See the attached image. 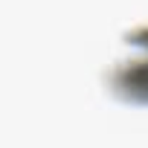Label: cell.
<instances>
[{"label": "cell", "instance_id": "6da1fadb", "mask_svg": "<svg viewBox=\"0 0 148 148\" xmlns=\"http://www.w3.org/2000/svg\"><path fill=\"white\" fill-rule=\"evenodd\" d=\"M131 41L139 44V47H148V29L136 32ZM113 87H116V93H122V96H128V99L148 102V58L122 67L116 76H113Z\"/></svg>", "mask_w": 148, "mask_h": 148}]
</instances>
